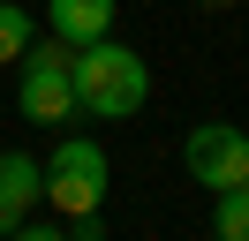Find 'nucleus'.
I'll use <instances>...</instances> for the list:
<instances>
[{"instance_id": "1", "label": "nucleus", "mask_w": 249, "mask_h": 241, "mask_svg": "<svg viewBox=\"0 0 249 241\" xmlns=\"http://www.w3.org/2000/svg\"><path fill=\"white\" fill-rule=\"evenodd\" d=\"M68 83H76V113H91V120H128V113H143V98H151V68H143V53L121 45L113 30L91 38V45H76Z\"/></svg>"}, {"instance_id": "2", "label": "nucleus", "mask_w": 249, "mask_h": 241, "mask_svg": "<svg viewBox=\"0 0 249 241\" xmlns=\"http://www.w3.org/2000/svg\"><path fill=\"white\" fill-rule=\"evenodd\" d=\"M68 60H76V45H61L53 30L23 45V68H16V113L31 120V128H61V120L76 113V83H68Z\"/></svg>"}, {"instance_id": "3", "label": "nucleus", "mask_w": 249, "mask_h": 241, "mask_svg": "<svg viewBox=\"0 0 249 241\" xmlns=\"http://www.w3.org/2000/svg\"><path fill=\"white\" fill-rule=\"evenodd\" d=\"M106 143L98 136H61L46 158V204L61 211V219H91V211H106Z\"/></svg>"}, {"instance_id": "4", "label": "nucleus", "mask_w": 249, "mask_h": 241, "mask_svg": "<svg viewBox=\"0 0 249 241\" xmlns=\"http://www.w3.org/2000/svg\"><path fill=\"white\" fill-rule=\"evenodd\" d=\"M181 166L196 189H242L249 181V136L234 128V120H196V128L181 136Z\"/></svg>"}, {"instance_id": "5", "label": "nucleus", "mask_w": 249, "mask_h": 241, "mask_svg": "<svg viewBox=\"0 0 249 241\" xmlns=\"http://www.w3.org/2000/svg\"><path fill=\"white\" fill-rule=\"evenodd\" d=\"M38 204H46V166L31 151H0V234H16Z\"/></svg>"}, {"instance_id": "6", "label": "nucleus", "mask_w": 249, "mask_h": 241, "mask_svg": "<svg viewBox=\"0 0 249 241\" xmlns=\"http://www.w3.org/2000/svg\"><path fill=\"white\" fill-rule=\"evenodd\" d=\"M113 15H121V0H46V30L61 45H91L113 30Z\"/></svg>"}, {"instance_id": "7", "label": "nucleus", "mask_w": 249, "mask_h": 241, "mask_svg": "<svg viewBox=\"0 0 249 241\" xmlns=\"http://www.w3.org/2000/svg\"><path fill=\"white\" fill-rule=\"evenodd\" d=\"M212 234H219V241H249V181L212 196Z\"/></svg>"}, {"instance_id": "8", "label": "nucleus", "mask_w": 249, "mask_h": 241, "mask_svg": "<svg viewBox=\"0 0 249 241\" xmlns=\"http://www.w3.org/2000/svg\"><path fill=\"white\" fill-rule=\"evenodd\" d=\"M38 38V23H31V8H16V0H0V68L8 60H23V45Z\"/></svg>"}, {"instance_id": "9", "label": "nucleus", "mask_w": 249, "mask_h": 241, "mask_svg": "<svg viewBox=\"0 0 249 241\" xmlns=\"http://www.w3.org/2000/svg\"><path fill=\"white\" fill-rule=\"evenodd\" d=\"M212 8H234V0H212Z\"/></svg>"}]
</instances>
